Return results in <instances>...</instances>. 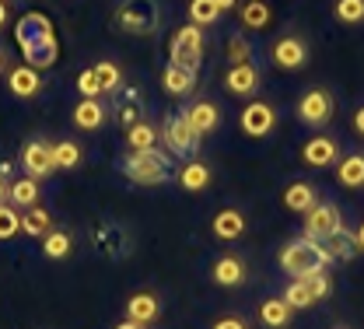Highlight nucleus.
<instances>
[{
  "instance_id": "1",
  "label": "nucleus",
  "mask_w": 364,
  "mask_h": 329,
  "mask_svg": "<svg viewBox=\"0 0 364 329\" xmlns=\"http://www.w3.org/2000/svg\"><path fill=\"white\" fill-rule=\"evenodd\" d=\"M18 46L25 53V63L36 67V70H46L56 63V36H53V25L46 14H25L18 21Z\"/></svg>"
},
{
  "instance_id": "2",
  "label": "nucleus",
  "mask_w": 364,
  "mask_h": 329,
  "mask_svg": "<svg viewBox=\"0 0 364 329\" xmlns=\"http://www.w3.org/2000/svg\"><path fill=\"white\" fill-rule=\"evenodd\" d=\"M280 270L284 274H291V277H312L318 270H326L333 259H329V252H326V245L316 242V238L301 235V238H291L284 249H280Z\"/></svg>"
},
{
  "instance_id": "3",
  "label": "nucleus",
  "mask_w": 364,
  "mask_h": 329,
  "mask_svg": "<svg viewBox=\"0 0 364 329\" xmlns=\"http://www.w3.org/2000/svg\"><path fill=\"white\" fill-rule=\"evenodd\" d=\"M123 176L136 186H165L168 183V154L154 151H130L123 158Z\"/></svg>"
},
{
  "instance_id": "4",
  "label": "nucleus",
  "mask_w": 364,
  "mask_h": 329,
  "mask_svg": "<svg viewBox=\"0 0 364 329\" xmlns=\"http://www.w3.org/2000/svg\"><path fill=\"white\" fill-rule=\"evenodd\" d=\"M161 21V11L154 0H123L116 7V25L130 36H151Z\"/></svg>"
},
{
  "instance_id": "5",
  "label": "nucleus",
  "mask_w": 364,
  "mask_h": 329,
  "mask_svg": "<svg viewBox=\"0 0 364 329\" xmlns=\"http://www.w3.org/2000/svg\"><path fill=\"white\" fill-rule=\"evenodd\" d=\"M200 60H203V28L182 25L179 32L172 36V43H168V63H179V67L196 70Z\"/></svg>"
},
{
  "instance_id": "6",
  "label": "nucleus",
  "mask_w": 364,
  "mask_h": 329,
  "mask_svg": "<svg viewBox=\"0 0 364 329\" xmlns=\"http://www.w3.org/2000/svg\"><path fill=\"white\" fill-rule=\"evenodd\" d=\"M333 112H336V102H333V95L326 92V88H309V92L298 98V119L305 123V126H326L329 119H333Z\"/></svg>"
},
{
  "instance_id": "7",
  "label": "nucleus",
  "mask_w": 364,
  "mask_h": 329,
  "mask_svg": "<svg viewBox=\"0 0 364 329\" xmlns=\"http://www.w3.org/2000/svg\"><path fill=\"white\" fill-rule=\"evenodd\" d=\"M158 137L165 141V147L172 151V154H179V158H189V154H196V147L203 137H196L193 134V126L186 123V116H168L165 123H161V130H158Z\"/></svg>"
},
{
  "instance_id": "8",
  "label": "nucleus",
  "mask_w": 364,
  "mask_h": 329,
  "mask_svg": "<svg viewBox=\"0 0 364 329\" xmlns=\"http://www.w3.org/2000/svg\"><path fill=\"white\" fill-rule=\"evenodd\" d=\"M238 126H242L245 137L263 141V137H270L273 130H277V109H273L270 102H249L242 109V116H238Z\"/></svg>"
},
{
  "instance_id": "9",
  "label": "nucleus",
  "mask_w": 364,
  "mask_h": 329,
  "mask_svg": "<svg viewBox=\"0 0 364 329\" xmlns=\"http://www.w3.org/2000/svg\"><path fill=\"white\" fill-rule=\"evenodd\" d=\"M343 228V214H340V207L336 203H329V200H318L316 207L305 214V235L322 242V238H329L333 232H340Z\"/></svg>"
},
{
  "instance_id": "10",
  "label": "nucleus",
  "mask_w": 364,
  "mask_h": 329,
  "mask_svg": "<svg viewBox=\"0 0 364 329\" xmlns=\"http://www.w3.org/2000/svg\"><path fill=\"white\" fill-rule=\"evenodd\" d=\"M259 85H263V70L256 67V60L228 67V74H225V92H228V95L249 98V95L259 92Z\"/></svg>"
},
{
  "instance_id": "11",
  "label": "nucleus",
  "mask_w": 364,
  "mask_h": 329,
  "mask_svg": "<svg viewBox=\"0 0 364 329\" xmlns=\"http://www.w3.org/2000/svg\"><path fill=\"white\" fill-rule=\"evenodd\" d=\"M21 168H25V176H32V179H49L53 172H56V165H53V144L46 141H28L21 147Z\"/></svg>"
},
{
  "instance_id": "12",
  "label": "nucleus",
  "mask_w": 364,
  "mask_h": 329,
  "mask_svg": "<svg viewBox=\"0 0 364 329\" xmlns=\"http://www.w3.org/2000/svg\"><path fill=\"white\" fill-rule=\"evenodd\" d=\"M301 161L309 165V168H333L336 161H340V144L336 137H329V134H318V137H309L305 147H301Z\"/></svg>"
},
{
  "instance_id": "13",
  "label": "nucleus",
  "mask_w": 364,
  "mask_h": 329,
  "mask_svg": "<svg viewBox=\"0 0 364 329\" xmlns=\"http://www.w3.org/2000/svg\"><path fill=\"white\" fill-rule=\"evenodd\" d=\"M273 63L280 70H301L309 63V43L301 36H284L273 43Z\"/></svg>"
},
{
  "instance_id": "14",
  "label": "nucleus",
  "mask_w": 364,
  "mask_h": 329,
  "mask_svg": "<svg viewBox=\"0 0 364 329\" xmlns=\"http://www.w3.org/2000/svg\"><path fill=\"white\" fill-rule=\"evenodd\" d=\"M182 116H186V123L193 126L196 137H207V134H214L221 126V109L214 102H193V105L182 109Z\"/></svg>"
},
{
  "instance_id": "15",
  "label": "nucleus",
  "mask_w": 364,
  "mask_h": 329,
  "mask_svg": "<svg viewBox=\"0 0 364 329\" xmlns=\"http://www.w3.org/2000/svg\"><path fill=\"white\" fill-rule=\"evenodd\" d=\"M210 277L218 287H242L245 277H249V266H245V259L242 256H218L214 259V266H210Z\"/></svg>"
},
{
  "instance_id": "16",
  "label": "nucleus",
  "mask_w": 364,
  "mask_h": 329,
  "mask_svg": "<svg viewBox=\"0 0 364 329\" xmlns=\"http://www.w3.org/2000/svg\"><path fill=\"white\" fill-rule=\"evenodd\" d=\"M7 88H11L14 98H36V95L43 92V70H36L28 63L11 67L7 70Z\"/></svg>"
},
{
  "instance_id": "17",
  "label": "nucleus",
  "mask_w": 364,
  "mask_h": 329,
  "mask_svg": "<svg viewBox=\"0 0 364 329\" xmlns=\"http://www.w3.org/2000/svg\"><path fill=\"white\" fill-rule=\"evenodd\" d=\"M158 315H161V301H158V294H151V291H136L127 298V319L136 323V326H151V323H158Z\"/></svg>"
},
{
  "instance_id": "18",
  "label": "nucleus",
  "mask_w": 364,
  "mask_h": 329,
  "mask_svg": "<svg viewBox=\"0 0 364 329\" xmlns=\"http://www.w3.org/2000/svg\"><path fill=\"white\" fill-rule=\"evenodd\" d=\"M105 105H102V98H81L77 105H74V126L77 130H85V134H95V130H102L105 126Z\"/></svg>"
},
{
  "instance_id": "19",
  "label": "nucleus",
  "mask_w": 364,
  "mask_h": 329,
  "mask_svg": "<svg viewBox=\"0 0 364 329\" xmlns=\"http://www.w3.org/2000/svg\"><path fill=\"white\" fill-rule=\"evenodd\" d=\"M210 232H214V238H221V242H235V238H242L245 235V214H242V210H235V207L218 210V214H214V221H210Z\"/></svg>"
},
{
  "instance_id": "20",
  "label": "nucleus",
  "mask_w": 364,
  "mask_h": 329,
  "mask_svg": "<svg viewBox=\"0 0 364 329\" xmlns=\"http://www.w3.org/2000/svg\"><path fill=\"white\" fill-rule=\"evenodd\" d=\"M39 196H43V189H39V179H32V176H21V179L7 183V203L18 207V210L39 207Z\"/></svg>"
},
{
  "instance_id": "21",
  "label": "nucleus",
  "mask_w": 364,
  "mask_h": 329,
  "mask_svg": "<svg viewBox=\"0 0 364 329\" xmlns=\"http://www.w3.org/2000/svg\"><path fill=\"white\" fill-rule=\"evenodd\" d=\"M336 183L343 189H364V151H350L336 161Z\"/></svg>"
},
{
  "instance_id": "22",
  "label": "nucleus",
  "mask_w": 364,
  "mask_h": 329,
  "mask_svg": "<svg viewBox=\"0 0 364 329\" xmlns=\"http://www.w3.org/2000/svg\"><path fill=\"white\" fill-rule=\"evenodd\" d=\"M316 203H318V189L312 183H305V179H298V183H291L284 189V207L291 214H309Z\"/></svg>"
},
{
  "instance_id": "23",
  "label": "nucleus",
  "mask_w": 364,
  "mask_h": 329,
  "mask_svg": "<svg viewBox=\"0 0 364 329\" xmlns=\"http://www.w3.org/2000/svg\"><path fill=\"white\" fill-rule=\"evenodd\" d=\"M210 165L207 161H200V158H189L186 165L179 168V186L186 193H203V189L210 186Z\"/></svg>"
},
{
  "instance_id": "24",
  "label": "nucleus",
  "mask_w": 364,
  "mask_h": 329,
  "mask_svg": "<svg viewBox=\"0 0 364 329\" xmlns=\"http://www.w3.org/2000/svg\"><path fill=\"white\" fill-rule=\"evenodd\" d=\"M161 85H165V92L182 98V95H189L196 88V70H189V67H179V63H168L165 70H161Z\"/></svg>"
},
{
  "instance_id": "25",
  "label": "nucleus",
  "mask_w": 364,
  "mask_h": 329,
  "mask_svg": "<svg viewBox=\"0 0 364 329\" xmlns=\"http://www.w3.org/2000/svg\"><path fill=\"white\" fill-rule=\"evenodd\" d=\"M270 18H273V11L267 0H245L242 11H238V21H242L245 32H263V28H270Z\"/></svg>"
},
{
  "instance_id": "26",
  "label": "nucleus",
  "mask_w": 364,
  "mask_h": 329,
  "mask_svg": "<svg viewBox=\"0 0 364 329\" xmlns=\"http://www.w3.org/2000/svg\"><path fill=\"white\" fill-rule=\"evenodd\" d=\"M291 319H294V308H291L284 298H267V301L259 305V323L267 329H287Z\"/></svg>"
},
{
  "instance_id": "27",
  "label": "nucleus",
  "mask_w": 364,
  "mask_h": 329,
  "mask_svg": "<svg viewBox=\"0 0 364 329\" xmlns=\"http://www.w3.org/2000/svg\"><path fill=\"white\" fill-rule=\"evenodd\" d=\"M322 245H326V252H329V259H333V263H350V259L358 256L354 232H347V225H343L340 232H333L329 238H322Z\"/></svg>"
},
{
  "instance_id": "28",
  "label": "nucleus",
  "mask_w": 364,
  "mask_h": 329,
  "mask_svg": "<svg viewBox=\"0 0 364 329\" xmlns=\"http://www.w3.org/2000/svg\"><path fill=\"white\" fill-rule=\"evenodd\" d=\"M74 252V235L67 228H53L43 235V256L46 259H67Z\"/></svg>"
},
{
  "instance_id": "29",
  "label": "nucleus",
  "mask_w": 364,
  "mask_h": 329,
  "mask_svg": "<svg viewBox=\"0 0 364 329\" xmlns=\"http://www.w3.org/2000/svg\"><path fill=\"white\" fill-rule=\"evenodd\" d=\"M158 130L147 123V119H136L134 126H127V147L130 151H154L158 147Z\"/></svg>"
},
{
  "instance_id": "30",
  "label": "nucleus",
  "mask_w": 364,
  "mask_h": 329,
  "mask_svg": "<svg viewBox=\"0 0 364 329\" xmlns=\"http://www.w3.org/2000/svg\"><path fill=\"white\" fill-rule=\"evenodd\" d=\"M21 232L28 238H43L46 232H53V214L46 207H28L21 210Z\"/></svg>"
},
{
  "instance_id": "31",
  "label": "nucleus",
  "mask_w": 364,
  "mask_h": 329,
  "mask_svg": "<svg viewBox=\"0 0 364 329\" xmlns=\"http://www.w3.org/2000/svg\"><path fill=\"white\" fill-rule=\"evenodd\" d=\"M81 161H85V151H81L77 141H56L53 144V165H56V168L70 172V168H77Z\"/></svg>"
},
{
  "instance_id": "32",
  "label": "nucleus",
  "mask_w": 364,
  "mask_h": 329,
  "mask_svg": "<svg viewBox=\"0 0 364 329\" xmlns=\"http://www.w3.org/2000/svg\"><path fill=\"white\" fill-rule=\"evenodd\" d=\"M225 11L218 7V0H189V25L196 28H207V25H218Z\"/></svg>"
},
{
  "instance_id": "33",
  "label": "nucleus",
  "mask_w": 364,
  "mask_h": 329,
  "mask_svg": "<svg viewBox=\"0 0 364 329\" xmlns=\"http://www.w3.org/2000/svg\"><path fill=\"white\" fill-rule=\"evenodd\" d=\"M280 298H284V301H287V305H291L294 312H301V308H312V305H316V298H312V291H309V284L301 281V277H294V281L287 284Z\"/></svg>"
},
{
  "instance_id": "34",
  "label": "nucleus",
  "mask_w": 364,
  "mask_h": 329,
  "mask_svg": "<svg viewBox=\"0 0 364 329\" xmlns=\"http://www.w3.org/2000/svg\"><path fill=\"white\" fill-rule=\"evenodd\" d=\"M91 70H95V77H98V85H102V95L119 92V85H123V70H119L112 60H98Z\"/></svg>"
},
{
  "instance_id": "35",
  "label": "nucleus",
  "mask_w": 364,
  "mask_h": 329,
  "mask_svg": "<svg viewBox=\"0 0 364 329\" xmlns=\"http://www.w3.org/2000/svg\"><path fill=\"white\" fill-rule=\"evenodd\" d=\"M333 14H336L340 25H361L364 21V0H336Z\"/></svg>"
},
{
  "instance_id": "36",
  "label": "nucleus",
  "mask_w": 364,
  "mask_h": 329,
  "mask_svg": "<svg viewBox=\"0 0 364 329\" xmlns=\"http://www.w3.org/2000/svg\"><path fill=\"white\" fill-rule=\"evenodd\" d=\"M18 232H21V210L11 203H0V242L14 238Z\"/></svg>"
},
{
  "instance_id": "37",
  "label": "nucleus",
  "mask_w": 364,
  "mask_h": 329,
  "mask_svg": "<svg viewBox=\"0 0 364 329\" xmlns=\"http://www.w3.org/2000/svg\"><path fill=\"white\" fill-rule=\"evenodd\" d=\"M252 53H256V49H252V43H249L245 36H231V39H228V60H231V67H235V63H249Z\"/></svg>"
},
{
  "instance_id": "38",
  "label": "nucleus",
  "mask_w": 364,
  "mask_h": 329,
  "mask_svg": "<svg viewBox=\"0 0 364 329\" xmlns=\"http://www.w3.org/2000/svg\"><path fill=\"white\" fill-rule=\"evenodd\" d=\"M301 281L309 284V291H312V298H316V301L329 298V291H333V281H329V274H326V270H318V274H312V277H301Z\"/></svg>"
},
{
  "instance_id": "39",
  "label": "nucleus",
  "mask_w": 364,
  "mask_h": 329,
  "mask_svg": "<svg viewBox=\"0 0 364 329\" xmlns=\"http://www.w3.org/2000/svg\"><path fill=\"white\" fill-rule=\"evenodd\" d=\"M77 92H81V98H102V85H98V77H95L91 67L77 74Z\"/></svg>"
},
{
  "instance_id": "40",
  "label": "nucleus",
  "mask_w": 364,
  "mask_h": 329,
  "mask_svg": "<svg viewBox=\"0 0 364 329\" xmlns=\"http://www.w3.org/2000/svg\"><path fill=\"white\" fill-rule=\"evenodd\" d=\"M210 329H249V326H245V319H238V315H221Z\"/></svg>"
},
{
  "instance_id": "41",
  "label": "nucleus",
  "mask_w": 364,
  "mask_h": 329,
  "mask_svg": "<svg viewBox=\"0 0 364 329\" xmlns=\"http://www.w3.org/2000/svg\"><path fill=\"white\" fill-rule=\"evenodd\" d=\"M354 130H358V137H364V105L354 112Z\"/></svg>"
},
{
  "instance_id": "42",
  "label": "nucleus",
  "mask_w": 364,
  "mask_h": 329,
  "mask_svg": "<svg viewBox=\"0 0 364 329\" xmlns=\"http://www.w3.org/2000/svg\"><path fill=\"white\" fill-rule=\"evenodd\" d=\"M354 245H358V252H364V221L354 228Z\"/></svg>"
},
{
  "instance_id": "43",
  "label": "nucleus",
  "mask_w": 364,
  "mask_h": 329,
  "mask_svg": "<svg viewBox=\"0 0 364 329\" xmlns=\"http://www.w3.org/2000/svg\"><path fill=\"white\" fill-rule=\"evenodd\" d=\"M7 18H11V7H7V0H0V28L7 25Z\"/></svg>"
},
{
  "instance_id": "44",
  "label": "nucleus",
  "mask_w": 364,
  "mask_h": 329,
  "mask_svg": "<svg viewBox=\"0 0 364 329\" xmlns=\"http://www.w3.org/2000/svg\"><path fill=\"white\" fill-rule=\"evenodd\" d=\"M112 329H147V326H136V323H130V319H123V323H116Z\"/></svg>"
},
{
  "instance_id": "45",
  "label": "nucleus",
  "mask_w": 364,
  "mask_h": 329,
  "mask_svg": "<svg viewBox=\"0 0 364 329\" xmlns=\"http://www.w3.org/2000/svg\"><path fill=\"white\" fill-rule=\"evenodd\" d=\"M0 203H7V183H4V176H0Z\"/></svg>"
},
{
  "instance_id": "46",
  "label": "nucleus",
  "mask_w": 364,
  "mask_h": 329,
  "mask_svg": "<svg viewBox=\"0 0 364 329\" xmlns=\"http://www.w3.org/2000/svg\"><path fill=\"white\" fill-rule=\"evenodd\" d=\"M235 4H238V0H218V7H221V11H231Z\"/></svg>"
},
{
  "instance_id": "47",
  "label": "nucleus",
  "mask_w": 364,
  "mask_h": 329,
  "mask_svg": "<svg viewBox=\"0 0 364 329\" xmlns=\"http://www.w3.org/2000/svg\"><path fill=\"white\" fill-rule=\"evenodd\" d=\"M4 70H7V53L0 49V74H4Z\"/></svg>"
},
{
  "instance_id": "48",
  "label": "nucleus",
  "mask_w": 364,
  "mask_h": 329,
  "mask_svg": "<svg viewBox=\"0 0 364 329\" xmlns=\"http://www.w3.org/2000/svg\"><path fill=\"white\" fill-rule=\"evenodd\" d=\"M333 329H350V326H333Z\"/></svg>"
}]
</instances>
